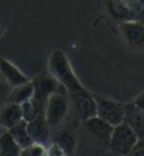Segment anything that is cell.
I'll return each instance as SVG.
<instances>
[{
  "label": "cell",
  "mask_w": 144,
  "mask_h": 156,
  "mask_svg": "<svg viewBox=\"0 0 144 156\" xmlns=\"http://www.w3.org/2000/svg\"><path fill=\"white\" fill-rule=\"evenodd\" d=\"M49 71L63 85L80 120L83 121L97 114L95 95L80 83L62 50L52 51L49 58Z\"/></svg>",
  "instance_id": "cell-1"
},
{
  "label": "cell",
  "mask_w": 144,
  "mask_h": 156,
  "mask_svg": "<svg viewBox=\"0 0 144 156\" xmlns=\"http://www.w3.org/2000/svg\"><path fill=\"white\" fill-rule=\"evenodd\" d=\"M32 82L34 85V95L32 100L39 108L41 113L45 112L46 103L52 94L58 92H65L62 84L50 71L41 73Z\"/></svg>",
  "instance_id": "cell-2"
},
{
  "label": "cell",
  "mask_w": 144,
  "mask_h": 156,
  "mask_svg": "<svg viewBox=\"0 0 144 156\" xmlns=\"http://www.w3.org/2000/svg\"><path fill=\"white\" fill-rule=\"evenodd\" d=\"M139 138L126 121L114 127L112 137L109 139L108 148L115 155H129Z\"/></svg>",
  "instance_id": "cell-3"
},
{
  "label": "cell",
  "mask_w": 144,
  "mask_h": 156,
  "mask_svg": "<svg viewBox=\"0 0 144 156\" xmlns=\"http://www.w3.org/2000/svg\"><path fill=\"white\" fill-rule=\"evenodd\" d=\"M70 98L66 92H58L52 94L45 106V119L51 129L58 128L65 120L69 113Z\"/></svg>",
  "instance_id": "cell-4"
},
{
  "label": "cell",
  "mask_w": 144,
  "mask_h": 156,
  "mask_svg": "<svg viewBox=\"0 0 144 156\" xmlns=\"http://www.w3.org/2000/svg\"><path fill=\"white\" fill-rule=\"evenodd\" d=\"M97 115L114 127L125 120V105L117 101L95 95Z\"/></svg>",
  "instance_id": "cell-5"
},
{
  "label": "cell",
  "mask_w": 144,
  "mask_h": 156,
  "mask_svg": "<svg viewBox=\"0 0 144 156\" xmlns=\"http://www.w3.org/2000/svg\"><path fill=\"white\" fill-rule=\"evenodd\" d=\"M122 36L131 49L144 50V24L139 20H127L119 23Z\"/></svg>",
  "instance_id": "cell-6"
},
{
  "label": "cell",
  "mask_w": 144,
  "mask_h": 156,
  "mask_svg": "<svg viewBox=\"0 0 144 156\" xmlns=\"http://www.w3.org/2000/svg\"><path fill=\"white\" fill-rule=\"evenodd\" d=\"M82 122H83L86 129L88 130V133L94 137L95 139H97L100 144L108 146L109 139H110L114 130L113 125H110L109 122L104 120L102 118L98 117L97 114L94 117L88 118Z\"/></svg>",
  "instance_id": "cell-7"
},
{
  "label": "cell",
  "mask_w": 144,
  "mask_h": 156,
  "mask_svg": "<svg viewBox=\"0 0 144 156\" xmlns=\"http://www.w3.org/2000/svg\"><path fill=\"white\" fill-rule=\"evenodd\" d=\"M125 105V120L139 138V144H144V111L133 102Z\"/></svg>",
  "instance_id": "cell-8"
},
{
  "label": "cell",
  "mask_w": 144,
  "mask_h": 156,
  "mask_svg": "<svg viewBox=\"0 0 144 156\" xmlns=\"http://www.w3.org/2000/svg\"><path fill=\"white\" fill-rule=\"evenodd\" d=\"M27 130L33 141L43 144L45 146L49 145L51 128L45 119L44 113H39L34 120L27 122Z\"/></svg>",
  "instance_id": "cell-9"
},
{
  "label": "cell",
  "mask_w": 144,
  "mask_h": 156,
  "mask_svg": "<svg viewBox=\"0 0 144 156\" xmlns=\"http://www.w3.org/2000/svg\"><path fill=\"white\" fill-rule=\"evenodd\" d=\"M0 73L8 84L12 87L29 82V78L26 75H24L14 63H12L7 59L0 58Z\"/></svg>",
  "instance_id": "cell-10"
},
{
  "label": "cell",
  "mask_w": 144,
  "mask_h": 156,
  "mask_svg": "<svg viewBox=\"0 0 144 156\" xmlns=\"http://www.w3.org/2000/svg\"><path fill=\"white\" fill-rule=\"evenodd\" d=\"M105 7L108 15L118 23L135 20L136 12L131 10L129 8L119 2L118 0H106Z\"/></svg>",
  "instance_id": "cell-11"
},
{
  "label": "cell",
  "mask_w": 144,
  "mask_h": 156,
  "mask_svg": "<svg viewBox=\"0 0 144 156\" xmlns=\"http://www.w3.org/2000/svg\"><path fill=\"white\" fill-rule=\"evenodd\" d=\"M23 120L22 105L16 103H7L0 111V125L7 129L12 128Z\"/></svg>",
  "instance_id": "cell-12"
},
{
  "label": "cell",
  "mask_w": 144,
  "mask_h": 156,
  "mask_svg": "<svg viewBox=\"0 0 144 156\" xmlns=\"http://www.w3.org/2000/svg\"><path fill=\"white\" fill-rule=\"evenodd\" d=\"M54 141L62 148L64 155H73L78 146L77 135L70 129H61L56 133Z\"/></svg>",
  "instance_id": "cell-13"
},
{
  "label": "cell",
  "mask_w": 144,
  "mask_h": 156,
  "mask_svg": "<svg viewBox=\"0 0 144 156\" xmlns=\"http://www.w3.org/2000/svg\"><path fill=\"white\" fill-rule=\"evenodd\" d=\"M33 95H34V85H33V82L29 80L14 87V90L8 96V103L23 104L24 102L32 100Z\"/></svg>",
  "instance_id": "cell-14"
},
{
  "label": "cell",
  "mask_w": 144,
  "mask_h": 156,
  "mask_svg": "<svg viewBox=\"0 0 144 156\" xmlns=\"http://www.w3.org/2000/svg\"><path fill=\"white\" fill-rule=\"evenodd\" d=\"M8 130L12 135V137L15 138V140L17 141V144L19 145L22 149L34 143L29 133H28L27 122L25 120H22L19 123H17L16 126H14L12 128L8 129Z\"/></svg>",
  "instance_id": "cell-15"
},
{
  "label": "cell",
  "mask_w": 144,
  "mask_h": 156,
  "mask_svg": "<svg viewBox=\"0 0 144 156\" xmlns=\"http://www.w3.org/2000/svg\"><path fill=\"white\" fill-rule=\"evenodd\" d=\"M22 148L17 144L9 130L0 136V153L1 155H20Z\"/></svg>",
  "instance_id": "cell-16"
},
{
  "label": "cell",
  "mask_w": 144,
  "mask_h": 156,
  "mask_svg": "<svg viewBox=\"0 0 144 156\" xmlns=\"http://www.w3.org/2000/svg\"><path fill=\"white\" fill-rule=\"evenodd\" d=\"M22 105V113H23V120L26 122L34 120L41 112H39V108L36 106V104L33 102V100H28V101L24 102Z\"/></svg>",
  "instance_id": "cell-17"
},
{
  "label": "cell",
  "mask_w": 144,
  "mask_h": 156,
  "mask_svg": "<svg viewBox=\"0 0 144 156\" xmlns=\"http://www.w3.org/2000/svg\"><path fill=\"white\" fill-rule=\"evenodd\" d=\"M20 155H28V156H42L46 155V146L39 143H33L29 146L22 149Z\"/></svg>",
  "instance_id": "cell-18"
},
{
  "label": "cell",
  "mask_w": 144,
  "mask_h": 156,
  "mask_svg": "<svg viewBox=\"0 0 144 156\" xmlns=\"http://www.w3.org/2000/svg\"><path fill=\"white\" fill-rule=\"evenodd\" d=\"M118 1L122 2L123 5H125L126 7L129 8L134 12H137L141 9V7L143 6L140 0H118Z\"/></svg>",
  "instance_id": "cell-19"
},
{
  "label": "cell",
  "mask_w": 144,
  "mask_h": 156,
  "mask_svg": "<svg viewBox=\"0 0 144 156\" xmlns=\"http://www.w3.org/2000/svg\"><path fill=\"white\" fill-rule=\"evenodd\" d=\"M46 155H64L62 148L55 141H53L49 147H46Z\"/></svg>",
  "instance_id": "cell-20"
},
{
  "label": "cell",
  "mask_w": 144,
  "mask_h": 156,
  "mask_svg": "<svg viewBox=\"0 0 144 156\" xmlns=\"http://www.w3.org/2000/svg\"><path fill=\"white\" fill-rule=\"evenodd\" d=\"M133 103H134L136 106H139L141 110H143L144 111V92H142V93L139 94L136 98H134Z\"/></svg>",
  "instance_id": "cell-21"
},
{
  "label": "cell",
  "mask_w": 144,
  "mask_h": 156,
  "mask_svg": "<svg viewBox=\"0 0 144 156\" xmlns=\"http://www.w3.org/2000/svg\"><path fill=\"white\" fill-rule=\"evenodd\" d=\"M135 20H139V22L144 24V5L141 7L140 10L136 12V15H135Z\"/></svg>",
  "instance_id": "cell-22"
},
{
  "label": "cell",
  "mask_w": 144,
  "mask_h": 156,
  "mask_svg": "<svg viewBox=\"0 0 144 156\" xmlns=\"http://www.w3.org/2000/svg\"><path fill=\"white\" fill-rule=\"evenodd\" d=\"M0 155H1V153H0Z\"/></svg>",
  "instance_id": "cell-23"
}]
</instances>
